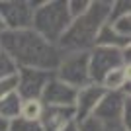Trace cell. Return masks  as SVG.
<instances>
[{
    "instance_id": "obj_11",
    "label": "cell",
    "mask_w": 131,
    "mask_h": 131,
    "mask_svg": "<svg viewBox=\"0 0 131 131\" xmlns=\"http://www.w3.org/2000/svg\"><path fill=\"white\" fill-rule=\"evenodd\" d=\"M39 123L43 131H61L63 127L74 123V108L72 106H43Z\"/></svg>"
},
{
    "instance_id": "obj_19",
    "label": "cell",
    "mask_w": 131,
    "mask_h": 131,
    "mask_svg": "<svg viewBox=\"0 0 131 131\" xmlns=\"http://www.w3.org/2000/svg\"><path fill=\"white\" fill-rule=\"evenodd\" d=\"M125 14H131V2L129 0H115L112 2V8H110V20H115L119 16H125Z\"/></svg>"
},
{
    "instance_id": "obj_28",
    "label": "cell",
    "mask_w": 131,
    "mask_h": 131,
    "mask_svg": "<svg viewBox=\"0 0 131 131\" xmlns=\"http://www.w3.org/2000/svg\"><path fill=\"white\" fill-rule=\"evenodd\" d=\"M0 51H2V49H0Z\"/></svg>"
},
{
    "instance_id": "obj_6",
    "label": "cell",
    "mask_w": 131,
    "mask_h": 131,
    "mask_svg": "<svg viewBox=\"0 0 131 131\" xmlns=\"http://www.w3.org/2000/svg\"><path fill=\"white\" fill-rule=\"evenodd\" d=\"M123 65V49H110V47H92L88 51V77L90 84H98L104 77L115 67ZM125 67V65H123Z\"/></svg>"
},
{
    "instance_id": "obj_25",
    "label": "cell",
    "mask_w": 131,
    "mask_h": 131,
    "mask_svg": "<svg viewBox=\"0 0 131 131\" xmlns=\"http://www.w3.org/2000/svg\"><path fill=\"white\" fill-rule=\"evenodd\" d=\"M61 131H78V129H77V121H74V123H71V125H67V127H63Z\"/></svg>"
},
{
    "instance_id": "obj_8",
    "label": "cell",
    "mask_w": 131,
    "mask_h": 131,
    "mask_svg": "<svg viewBox=\"0 0 131 131\" xmlns=\"http://www.w3.org/2000/svg\"><path fill=\"white\" fill-rule=\"evenodd\" d=\"M51 74L53 72L35 71V69H18L16 71V94L22 100H39Z\"/></svg>"
},
{
    "instance_id": "obj_20",
    "label": "cell",
    "mask_w": 131,
    "mask_h": 131,
    "mask_svg": "<svg viewBox=\"0 0 131 131\" xmlns=\"http://www.w3.org/2000/svg\"><path fill=\"white\" fill-rule=\"evenodd\" d=\"M16 71H18V69H16V65L10 61V57L0 51V80H2V78L14 77V74H16Z\"/></svg>"
},
{
    "instance_id": "obj_5",
    "label": "cell",
    "mask_w": 131,
    "mask_h": 131,
    "mask_svg": "<svg viewBox=\"0 0 131 131\" xmlns=\"http://www.w3.org/2000/svg\"><path fill=\"white\" fill-rule=\"evenodd\" d=\"M39 2L33 0H0V20L6 31L29 29L33 20V10Z\"/></svg>"
},
{
    "instance_id": "obj_13",
    "label": "cell",
    "mask_w": 131,
    "mask_h": 131,
    "mask_svg": "<svg viewBox=\"0 0 131 131\" xmlns=\"http://www.w3.org/2000/svg\"><path fill=\"white\" fill-rule=\"evenodd\" d=\"M94 47L127 49V47H131V37H121V35H117L108 24H104L102 29L98 31V35H96V43H94Z\"/></svg>"
},
{
    "instance_id": "obj_12",
    "label": "cell",
    "mask_w": 131,
    "mask_h": 131,
    "mask_svg": "<svg viewBox=\"0 0 131 131\" xmlns=\"http://www.w3.org/2000/svg\"><path fill=\"white\" fill-rule=\"evenodd\" d=\"M129 80H131V69L129 67H115L110 71L100 82V86L108 92H127L129 94Z\"/></svg>"
},
{
    "instance_id": "obj_9",
    "label": "cell",
    "mask_w": 131,
    "mask_h": 131,
    "mask_svg": "<svg viewBox=\"0 0 131 131\" xmlns=\"http://www.w3.org/2000/svg\"><path fill=\"white\" fill-rule=\"evenodd\" d=\"M104 88L98 86V84H86L77 90V98H74V121H82L90 117L94 114L96 106L100 104V100L104 96Z\"/></svg>"
},
{
    "instance_id": "obj_2",
    "label": "cell",
    "mask_w": 131,
    "mask_h": 131,
    "mask_svg": "<svg viewBox=\"0 0 131 131\" xmlns=\"http://www.w3.org/2000/svg\"><path fill=\"white\" fill-rule=\"evenodd\" d=\"M112 2L108 0H90L88 10L80 18L71 20L63 37L57 43L61 55L65 53H88L96 43V35L104 24H108Z\"/></svg>"
},
{
    "instance_id": "obj_16",
    "label": "cell",
    "mask_w": 131,
    "mask_h": 131,
    "mask_svg": "<svg viewBox=\"0 0 131 131\" xmlns=\"http://www.w3.org/2000/svg\"><path fill=\"white\" fill-rule=\"evenodd\" d=\"M108 26L117 35H121V37H131V14L119 16V18H115V20H110Z\"/></svg>"
},
{
    "instance_id": "obj_18",
    "label": "cell",
    "mask_w": 131,
    "mask_h": 131,
    "mask_svg": "<svg viewBox=\"0 0 131 131\" xmlns=\"http://www.w3.org/2000/svg\"><path fill=\"white\" fill-rule=\"evenodd\" d=\"M88 6H90V0H67V10H69L71 20L80 18L88 10Z\"/></svg>"
},
{
    "instance_id": "obj_3",
    "label": "cell",
    "mask_w": 131,
    "mask_h": 131,
    "mask_svg": "<svg viewBox=\"0 0 131 131\" xmlns=\"http://www.w3.org/2000/svg\"><path fill=\"white\" fill-rule=\"evenodd\" d=\"M69 26H71V16L67 10V0H43L35 6L31 29L45 41L57 45Z\"/></svg>"
},
{
    "instance_id": "obj_27",
    "label": "cell",
    "mask_w": 131,
    "mask_h": 131,
    "mask_svg": "<svg viewBox=\"0 0 131 131\" xmlns=\"http://www.w3.org/2000/svg\"><path fill=\"white\" fill-rule=\"evenodd\" d=\"M117 131H123V129H117Z\"/></svg>"
},
{
    "instance_id": "obj_15",
    "label": "cell",
    "mask_w": 131,
    "mask_h": 131,
    "mask_svg": "<svg viewBox=\"0 0 131 131\" xmlns=\"http://www.w3.org/2000/svg\"><path fill=\"white\" fill-rule=\"evenodd\" d=\"M41 114H43V104H41V100H22L20 117L31 119V121H39Z\"/></svg>"
},
{
    "instance_id": "obj_24",
    "label": "cell",
    "mask_w": 131,
    "mask_h": 131,
    "mask_svg": "<svg viewBox=\"0 0 131 131\" xmlns=\"http://www.w3.org/2000/svg\"><path fill=\"white\" fill-rule=\"evenodd\" d=\"M8 125H10V121H6L0 117V131H8Z\"/></svg>"
},
{
    "instance_id": "obj_21",
    "label": "cell",
    "mask_w": 131,
    "mask_h": 131,
    "mask_svg": "<svg viewBox=\"0 0 131 131\" xmlns=\"http://www.w3.org/2000/svg\"><path fill=\"white\" fill-rule=\"evenodd\" d=\"M77 129L78 131H110L106 125H102L96 117H86V119H82V121H78L77 123Z\"/></svg>"
},
{
    "instance_id": "obj_10",
    "label": "cell",
    "mask_w": 131,
    "mask_h": 131,
    "mask_svg": "<svg viewBox=\"0 0 131 131\" xmlns=\"http://www.w3.org/2000/svg\"><path fill=\"white\" fill-rule=\"evenodd\" d=\"M74 98H77V90L51 74L39 100L43 106H74Z\"/></svg>"
},
{
    "instance_id": "obj_22",
    "label": "cell",
    "mask_w": 131,
    "mask_h": 131,
    "mask_svg": "<svg viewBox=\"0 0 131 131\" xmlns=\"http://www.w3.org/2000/svg\"><path fill=\"white\" fill-rule=\"evenodd\" d=\"M121 129L131 131V96L127 98L125 106H123V114H121Z\"/></svg>"
},
{
    "instance_id": "obj_4",
    "label": "cell",
    "mask_w": 131,
    "mask_h": 131,
    "mask_svg": "<svg viewBox=\"0 0 131 131\" xmlns=\"http://www.w3.org/2000/svg\"><path fill=\"white\" fill-rule=\"evenodd\" d=\"M55 78L65 82L74 90L90 84L88 77V53H65L61 55V61L53 72Z\"/></svg>"
},
{
    "instance_id": "obj_17",
    "label": "cell",
    "mask_w": 131,
    "mask_h": 131,
    "mask_svg": "<svg viewBox=\"0 0 131 131\" xmlns=\"http://www.w3.org/2000/svg\"><path fill=\"white\" fill-rule=\"evenodd\" d=\"M8 131H43L39 121H31V119H24V117H16L10 121Z\"/></svg>"
},
{
    "instance_id": "obj_7",
    "label": "cell",
    "mask_w": 131,
    "mask_h": 131,
    "mask_svg": "<svg viewBox=\"0 0 131 131\" xmlns=\"http://www.w3.org/2000/svg\"><path fill=\"white\" fill-rule=\"evenodd\" d=\"M127 98H129L127 92H108L106 90L100 104L94 110L92 117H96L110 131L121 129V114H123V106H125Z\"/></svg>"
},
{
    "instance_id": "obj_14",
    "label": "cell",
    "mask_w": 131,
    "mask_h": 131,
    "mask_svg": "<svg viewBox=\"0 0 131 131\" xmlns=\"http://www.w3.org/2000/svg\"><path fill=\"white\" fill-rule=\"evenodd\" d=\"M20 106H22V98L16 94V90L6 94L4 98H0V117L6 121L20 117Z\"/></svg>"
},
{
    "instance_id": "obj_23",
    "label": "cell",
    "mask_w": 131,
    "mask_h": 131,
    "mask_svg": "<svg viewBox=\"0 0 131 131\" xmlns=\"http://www.w3.org/2000/svg\"><path fill=\"white\" fill-rule=\"evenodd\" d=\"M16 90V74L10 78H2L0 80V98H4L6 94H10Z\"/></svg>"
},
{
    "instance_id": "obj_1",
    "label": "cell",
    "mask_w": 131,
    "mask_h": 131,
    "mask_svg": "<svg viewBox=\"0 0 131 131\" xmlns=\"http://www.w3.org/2000/svg\"><path fill=\"white\" fill-rule=\"evenodd\" d=\"M0 49L10 57L16 69H35V71L55 72L61 61L57 45L45 41L41 35L29 29L0 33Z\"/></svg>"
},
{
    "instance_id": "obj_26",
    "label": "cell",
    "mask_w": 131,
    "mask_h": 131,
    "mask_svg": "<svg viewBox=\"0 0 131 131\" xmlns=\"http://www.w3.org/2000/svg\"><path fill=\"white\" fill-rule=\"evenodd\" d=\"M2 31H6V27H4V24H2V20H0V33Z\"/></svg>"
}]
</instances>
